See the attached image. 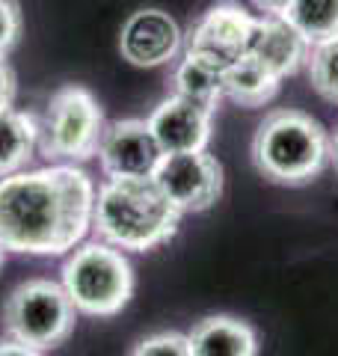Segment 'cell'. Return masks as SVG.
I'll return each mask as SVG.
<instances>
[{
  "instance_id": "6da1fadb",
  "label": "cell",
  "mask_w": 338,
  "mask_h": 356,
  "mask_svg": "<svg viewBox=\"0 0 338 356\" xmlns=\"http://www.w3.org/2000/svg\"><path fill=\"white\" fill-rule=\"evenodd\" d=\"M95 181L56 163L0 178V243L21 255H65L92 232Z\"/></svg>"
},
{
  "instance_id": "7a4b0ae2",
  "label": "cell",
  "mask_w": 338,
  "mask_h": 356,
  "mask_svg": "<svg viewBox=\"0 0 338 356\" xmlns=\"http://www.w3.org/2000/svg\"><path fill=\"white\" fill-rule=\"evenodd\" d=\"M182 211L154 178H107L95 191L92 232L122 252H149L178 232Z\"/></svg>"
},
{
  "instance_id": "3957f363",
  "label": "cell",
  "mask_w": 338,
  "mask_h": 356,
  "mask_svg": "<svg viewBox=\"0 0 338 356\" xmlns=\"http://www.w3.org/2000/svg\"><path fill=\"white\" fill-rule=\"evenodd\" d=\"M252 161L276 184H306L330 161V134L303 110H273L255 131Z\"/></svg>"
},
{
  "instance_id": "277c9868",
  "label": "cell",
  "mask_w": 338,
  "mask_h": 356,
  "mask_svg": "<svg viewBox=\"0 0 338 356\" xmlns=\"http://www.w3.org/2000/svg\"><path fill=\"white\" fill-rule=\"evenodd\" d=\"M72 306L92 318H113L134 297V267L125 252L104 241L77 243L63 264V282Z\"/></svg>"
},
{
  "instance_id": "5b68a950",
  "label": "cell",
  "mask_w": 338,
  "mask_h": 356,
  "mask_svg": "<svg viewBox=\"0 0 338 356\" xmlns=\"http://www.w3.org/2000/svg\"><path fill=\"white\" fill-rule=\"evenodd\" d=\"M77 309L63 285L51 280L21 282L3 306L6 339L27 344L33 350H54L72 336Z\"/></svg>"
},
{
  "instance_id": "8992f818",
  "label": "cell",
  "mask_w": 338,
  "mask_h": 356,
  "mask_svg": "<svg viewBox=\"0 0 338 356\" xmlns=\"http://www.w3.org/2000/svg\"><path fill=\"white\" fill-rule=\"evenodd\" d=\"M104 116L83 86H63L51 98L39 125V149L54 161H89L98 152Z\"/></svg>"
},
{
  "instance_id": "52a82bcc",
  "label": "cell",
  "mask_w": 338,
  "mask_h": 356,
  "mask_svg": "<svg viewBox=\"0 0 338 356\" xmlns=\"http://www.w3.org/2000/svg\"><path fill=\"white\" fill-rule=\"evenodd\" d=\"M154 181L182 214L208 211L223 193V166L208 149L163 154Z\"/></svg>"
},
{
  "instance_id": "ba28073f",
  "label": "cell",
  "mask_w": 338,
  "mask_h": 356,
  "mask_svg": "<svg viewBox=\"0 0 338 356\" xmlns=\"http://www.w3.org/2000/svg\"><path fill=\"white\" fill-rule=\"evenodd\" d=\"M95 158L107 178H154L163 149L145 119H116L101 131Z\"/></svg>"
},
{
  "instance_id": "9c48e42d",
  "label": "cell",
  "mask_w": 338,
  "mask_h": 356,
  "mask_svg": "<svg viewBox=\"0 0 338 356\" xmlns=\"http://www.w3.org/2000/svg\"><path fill=\"white\" fill-rule=\"evenodd\" d=\"M255 24V15H250L241 3L234 0H220L211 3L199 21L190 27L184 39V51L202 54L214 63H220L223 69H229L234 60H241L246 54V42Z\"/></svg>"
},
{
  "instance_id": "30bf717a",
  "label": "cell",
  "mask_w": 338,
  "mask_h": 356,
  "mask_svg": "<svg viewBox=\"0 0 338 356\" xmlns=\"http://www.w3.org/2000/svg\"><path fill=\"white\" fill-rule=\"evenodd\" d=\"M184 33L178 21L163 9H137L119 33V51L137 69H154L178 57Z\"/></svg>"
},
{
  "instance_id": "8fae6325",
  "label": "cell",
  "mask_w": 338,
  "mask_h": 356,
  "mask_svg": "<svg viewBox=\"0 0 338 356\" xmlns=\"http://www.w3.org/2000/svg\"><path fill=\"white\" fill-rule=\"evenodd\" d=\"M154 134L157 146L163 154L175 152H199L208 146L211 125H214V107L190 102L184 95H169L152 110L145 119Z\"/></svg>"
},
{
  "instance_id": "7c38bea8",
  "label": "cell",
  "mask_w": 338,
  "mask_h": 356,
  "mask_svg": "<svg viewBox=\"0 0 338 356\" xmlns=\"http://www.w3.org/2000/svg\"><path fill=\"white\" fill-rule=\"evenodd\" d=\"M309 51H312V44L282 15L255 18L250 42H246V57L267 65L276 77L294 74L303 63H309Z\"/></svg>"
},
{
  "instance_id": "4fadbf2b",
  "label": "cell",
  "mask_w": 338,
  "mask_h": 356,
  "mask_svg": "<svg viewBox=\"0 0 338 356\" xmlns=\"http://www.w3.org/2000/svg\"><path fill=\"white\" fill-rule=\"evenodd\" d=\"M190 356H258L255 330L241 318L211 315L187 332Z\"/></svg>"
},
{
  "instance_id": "5bb4252c",
  "label": "cell",
  "mask_w": 338,
  "mask_h": 356,
  "mask_svg": "<svg viewBox=\"0 0 338 356\" xmlns=\"http://www.w3.org/2000/svg\"><path fill=\"white\" fill-rule=\"evenodd\" d=\"M39 146V122L24 110H0V178L24 170Z\"/></svg>"
},
{
  "instance_id": "9a60e30c",
  "label": "cell",
  "mask_w": 338,
  "mask_h": 356,
  "mask_svg": "<svg viewBox=\"0 0 338 356\" xmlns=\"http://www.w3.org/2000/svg\"><path fill=\"white\" fill-rule=\"evenodd\" d=\"M223 83H225L223 65L202 57V54H193V51H184V57L178 60L175 72H172L175 95H184L190 102H199L208 107H217V102L225 95Z\"/></svg>"
},
{
  "instance_id": "2e32d148",
  "label": "cell",
  "mask_w": 338,
  "mask_h": 356,
  "mask_svg": "<svg viewBox=\"0 0 338 356\" xmlns=\"http://www.w3.org/2000/svg\"><path fill=\"white\" fill-rule=\"evenodd\" d=\"M279 83H282V77H276L267 65L243 54L241 60H234L225 69L223 89L234 104L252 110V107H264L267 102H273V95L279 92Z\"/></svg>"
},
{
  "instance_id": "e0dca14e",
  "label": "cell",
  "mask_w": 338,
  "mask_h": 356,
  "mask_svg": "<svg viewBox=\"0 0 338 356\" xmlns=\"http://www.w3.org/2000/svg\"><path fill=\"white\" fill-rule=\"evenodd\" d=\"M282 18L294 27L312 48L338 36V0H291Z\"/></svg>"
},
{
  "instance_id": "ac0fdd59",
  "label": "cell",
  "mask_w": 338,
  "mask_h": 356,
  "mask_svg": "<svg viewBox=\"0 0 338 356\" xmlns=\"http://www.w3.org/2000/svg\"><path fill=\"white\" fill-rule=\"evenodd\" d=\"M309 77H312V86L323 98L338 104V36L314 44L309 51Z\"/></svg>"
},
{
  "instance_id": "d6986e66",
  "label": "cell",
  "mask_w": 338,
  "mask_h": 356,
  "mask_svg": "<svg viewBox=\"0 0 338 356\" xmlns=\"http://www.w3.org/2000/svg\"><path fill=\"white\" fill-rule=\"evenodd\" d=\"M128 356H190V341L182 332H154L134 344Z\"/></svg>"
},
{
  "instance_id": "ffe728a7",
  "label": "cell",
  "mask_w": 338,
  "mask_h": 356,
  "mask_svg": "<svg viewBox=\"0 0 338 356\" xmlns=\"http://www.w3.org/2000/svg\"><path fill=\"white\" fill-rule=\"evenodd\" d=\"M21 36V6L18 0H0V57L13 51Z\"/></svg>"
},
{
  "instance_id": "44dd1931",
  "label": "cell",
  "mask_w": 338,
  "mask_h": 356,
  "mask_svg": "<svg viewBox=\"0 0 338 356\" xmlns=\"http://www.w3.org/2000/svg\"><path fill=\"white\" fill-rule=\"evenodd\" d=\"M13 102H15V74L9 69V63L0 57V110L13 107Z\"/></svg>"
},
{
  "instance_id": "7402d4cb",
  "label": "cell",
  "mask_w": 338,
  "mask_h": 356,
  "mask_svg": "<svg viewBox=\"0 0 338 356\" xmlns=\"http://www.w3.org/2000/svg\"><path fill=\"white\" fill-rule=\"evenodd\" d=\"M0 356H42V350H33L27 344H18L13 339L0 341Z\"/></svg>"
},
{
  "instance_id": "603a6c76",
  "label": "cell",
  "mask_w": 338,
  "mask_h": 356,
  "mask_svg": "<svg viewBox=\"0 0 338 356\" xmlns=\"http://www.w3.org/2000/svg\"><path fill=\"white\" fill-rule=\"evenodd\" d=\"M252 3H255V9H261L264 15H282L291 0H252Z\"/></svg>"
},
{
  "instance_id": "cb8c5ba5",
  "label": "cell",
  "mask_w": 338,
  "mask_h": 356,
  "mask_svg": "<svg viewBox=\"0 0 338 356\" xmlns=\"http://www.w3.org/2000/svg\"><path fill=\"white\" fill-rule=\"evenodd\" d=\"M330 161H332L335 172H338V128H335V134L330 137Z\"/></svg>"
},
{
  "instance_id": "d4e9b609",
  "label": "cell",
  "mask_w": 338,
  "mask_h": 356,
  "mask_svg": "<svg viewBox=\"0 0 338 356\" xmlns=\"http://www.w3.org/2000/svg\"><path fill=\"white\" fill-rule=\"evenodd\" d=\"M3 255H6V250H3V243H0V264H3Z\"/></svg>"
}]
</instances>
